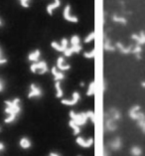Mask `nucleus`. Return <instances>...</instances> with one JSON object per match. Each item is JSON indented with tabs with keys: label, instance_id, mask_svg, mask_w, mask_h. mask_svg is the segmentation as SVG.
I'll list each match as a JSON object with an SVG mask.
<instances>
[{
	"label": "nucleus",
	"instance_id": "1",
	"mask_svg": "<svg viewBox=\"0 0 145 156\" xmlns=\"http://www.w3.org/2000/svg\"><path fill=\"white\" fill-rule=\"evenodd\" d=\"M4 105H5L4 112L6 115L4 122L7 124H11L17 119V117L20 115V113H21V109H22L21 101H20V98H15L13 100L5 101Z\"/></svg>",
	"mask_w": 145,
	"mask_h": 156
},
{
	"label": "nucleus",
	"instance_id": "2",
	"mask_svg": "<svg viewBox=\"0 0 145 156\" xmlns=\"http://www.w3.org/2000/svg\"><path fill=\"white\" fill-rule=\"evenodd\" d=\"M69 116L70 119L75 121L76 123L80 126H83V125H86V123L89 120V116H87V113L86 112H76L75 110H70L69 112Z\"/></svg>",
	"mask_w": 145,
	"mask_h": 156
},
{
	"label": "nucleus",
	"instance_id": "3",
	"mask_svg": "<svg viewBox=\"0 0 145 156\" xmlns=\"http://www.w3.org/2000/svg\"><path fill=\"white\" fill-rule=\"evenodd\" d=\"M30 71L33 74H39V75H44L49 72V67L48 64L45 61H38L36 63H32L30 66Z\"/></svg>",
	"mask_w": 145,
	"mask_h": 156
},
{
	"label": "nucleus",
	"instance_id": "4",
	"mask_svg": "<svg viewBox=\"0 0 145 156\" xmlns=\"http://www.w3.org/2000/svg\"><path fill=\"white\" fill-rule=\"evenodd\" d=\"M128 116L130 117L131 119L136 120V121H140V120L145 119V113L141 112V108L138 105H134L129 108Z\"/></svg>",
	"mask_w": 145,
	"mask_h": 156
},
{
	"label": "nucleus",
	"instance_id": "5",
	"mask_svg": "<svg viewBox=\"0 0 145 156\" xmlns=\"http://www.w3.org/2000/svg\"><path fill=\"white\" fill-rule=\"evenodd\" d=\"M27 97L30 100H33V98H40L43 97V90H42V87L40 86H38L36 83H33L29 86Z\"/></svg>",
	"mask_w": 145,
	"mask_h": 156
},
{
	"label": "nucleus",
	"instance_id": "6",
	"mask_svg": "<svg viewBox=\"0 0 145 156\" xmlns=\"http://www.w3.org/2000/svg\"><path fill=\"white\" fill-rule=\"evenodd\" d=\"M51 47L57 52L64 53L67 50V48L69 47V40L67 38H62V39H61V42L53 41V42H51Z\"/></svg>",
	"mask_w": 145,
	"mask_h": 156
},
{
	"label": "nucleus",
	"instance_id": "7",
	"mask_svg": "<svg viewBox=\"0 0 145 156\" xmlns=\"http://www.w3.org/2000/svg\"><path fill=\"white\" fill-rule=\"evenodd\" d=\"M63 17L65 20L70 22V23H75V24L79 23V18L76 16V15L72 14V12H71V5L70 4H67L65 6L64 11H63Z\"/></svg>",
	"mask_w": 145,
	"mask_h": 156
},
{
	"label": "nucleus",
	"instance_id": "8",
	"mask_svg": "<svg viewBox=\"0 0 145 156\" xmlns=\"http://www.w3.org/2000/svg\"><path fill=\"white\" fill-rule=\"evenodd\" d=\"M82 100L81 94L77 90H75L74 93L72 94V98H66V100H62L61 102L64 105H68V106H74L76 105H78V102Z\"/></svg>",
	"mask_w": 145,
	"mask_h": 156
},
{
	"label": "nucleus",
	"instance_id": "9",
	"mask_svg": "<svg viewBox=\"0 0 145 156\" xmlns=\"http://www.w3.org/2000/svg\"><path fill=\"white\" fill-rule=\"evenodd\" d=\"M104 128L106 131L108 132H114L117 129V124L116 121L110 119L109 116L104 115Z\"/></svg>",
	"mask_w": 145,
	"mask_h": 156
},
{
	"label": "nucleus",
	"instance_id": "10",
	"mask_svg": "<svg viewBox=\"0 0 145 156\" xmlns=\"http://www.w3.org/2000/svg\"><path fill=\"white\" fill-rule=\"evenodd\" d=\"M76 143L83 148H90L94 145V138L90 137V138L86 139V138H83V136H78V137L76 138Z\"/></svg>",
	"mask_w": 145,
	"mask_h": 156
},
{
	"label": "nucleus",
	"instance_id": "11",
	"mask_svg": "<svg viewBox=\"0 0 145 156\" xmlns=\"http://www.w3.org/2000/svg\"><path fill=\"white\" fill-rule=\"evenodd\" d=\"M108 148L113 151H119L122 148V140L119 136H116L108 142Z\"/></svg>",
	"mask_w": 145,
	"mask_h": 156
},
{
	"label": "nucleus",
	"instance_id": "12",
	"mask_svg": "<svg viewBox=\"0 0 145 156\" xmlns=\"http://www.w3.org/2000/svg\"><path fill=\"white\" fill-rule=\"evenodd\" d=\"M114 46H115V49H117V50L119 51L122 55L131 54L132 48H133V45H128V46H125V45H123L121 42H116Z\"/></svg>",
	"mask_w": 145,
	"mask_h": 156
},
{
	"label": "nucleus",
	"instance_id": "13",
	"mask_svg": "<svg viewBox=\"0 0 145 156\" xmlns=\"http://www.w3.org/2000/svg\"><path fill=\"white\" fill-rule=\"evenodd\" d=\"M56 67H57V69L60 70L61 72H67L71 69V66L66 62V60H65V58L62 56L57 59Z\"/></svg>",
	"mask_w": 145,
	"mask_h": 156
},
{
	"label": "nucleus",
	"instance_id": "14",
	"mask_svg": "<svg viewBox=\"0 0 145 156\" xmlns=\"http://www.w3.org/2000/svg\"><path fill=\"white\" fill-rule=\"evenodd\" d=\"M82 50H83L82 44L76 45V46L71 45V47H68L67 50L64 52V55H65V57H71L72 54H79V53H81Z\"/></svg>",
	"mask_w": 145,
	"mask_h": 156
},
{
	"label": "nucleus",
	"instance_id": "15",
	"mask_svg": "<svg viewBox=\"0 0 145 156\" xmlns=\"http://www.w3.org/2000/svg\"><path fill=\"white\" fill-rule=\"evenodd\" d=\"M105 115H108V116H109L110 119H112L113 120H115L116 122H117V121H119L120 119H121V113H120V112L117 108H110L108 110V112H105Z\"/></svg>",
	"mask_w": 145,
	"mask_h": 156
},
{
	"label": "nucleus",
	"instance_id": "16",
	"mask_svg": "<svg viewBox=\"0 0 145 156\" xmlns=\"http://www.w3.org/2000/svg\"><path fill=\"white\" fill-rule=\"evenodd\" d=\"M131 39L135 42V44L137 45H145V31H140L139 34H132L131 35Z\"/></svg>",
	"mask_w": 145,
	"mask_h": 156
},
{
	"label": "nucleus",
	"instance_id": "17",
	"mask_svg": "<svg viewBox=\"0 0 145 156\" xmlns=\"http://www.w3.org/2000/svg\"><path fill=\"white\" fill-rule=\"evenodd\" d=\"M51 73L53 75V78H54V81L55 82H62L63 80L65 79V74H64V72H61L60 70L57 69V67H52V69H51Z\"/></svg>",
	"mask_w": 145,
	"mask_h": 156
},
{
	"label": "nucleus",
	"instance_id": "18",
	"mask_svg": "<svg viewBox=\"0 0 145 156\" xmlns=\"http://www.w3.org/2000/svg\"><path fill=\"white\" fill-rule=\"evenodd\" d=\"M40 58H41V51L39 49H35L31 53H29L28 55V61L31 63L38 62V61H40Z\"/></svg>",
	"mask_w": 145,
	"mask_h": 156
},
{
	"label": "nucleus",
	"instance_id": "19",
	"mask_svg": "<svg viewBox=\"0 0 145 156\" xmlns=\"http://www.w3.org/2000/svg\"><path fill=\"white\" fill-rule=\"evenodd\" d=\"M60 6H61V0H54L53 3H50V4L47 6V8H46L47 13L52 16L53 13L55 12V10L58 9Z\"/></svg>",
	"mask_w": 145,
	"mask_h": 156
},
{
	"label": "nucleus",
	"instance_id": "20",
	"mask_svg": "<svg viewBox=\"0 0 145 156\" xmlns=\"http://www.w3.org/2000/svg\"><path fill=\"white\" fill-rule=\"evenodd\" d=\"M111 20L116 24H120V25H127V19L121 16V15H118V14H113L111 16Z\"/></svg>",
	"mask_w": 145,
	"mask_h": 156
},
{
	"label": "nucleus",
	"instance_id": "21",
	"mask_svg": "<svg viewBox=\"0 0 145 156\" xmlns=\"http://www.w3.org/2000/svg\"><path fill=\"white\" fill-rule=\"evenodd\" d=\"M68 124H69V126H70V128L72 129V134H74V135L77 136V135L80 134V133H81V126L78 125L77 123L75 122V121H72V119H70V120H69Z\"/></svg>",
	"mask_w": 145,
	"mask_h": 156
},
{
	"label": "nucleus",
	"instance_id": "22",
	"mask_svg": "<svg viewBox=\"0 0 145 156\" xmlns=\"http://www.w3.org/2000/svg\"><path fill=\"white\" fill-rule=\"evenodd\" d=\"M19 145L22 148V149H29L32 146V142L28 137H22L20 140H19Z\"/></svg>",
	"mask_w": 145,
	"mask_h": 156
},
{
	"label": "nucleus",
	"instance_id": "23",
	"mask_svg": "<svg viewBox=\"0 0 145 156\" xmlns=\"http://www.w3.org/2000/svg\"><path fill=\"white\" fill-rule=\"evenodd\" d=\"M131 54L135 57L137 60H141V54H142V47L140 45H133V48H132V52Z\"/></svg>",
	"mask_w": 145,
	"mask_h": 156
},
{
	"label": "nucleus",
	"instance_id": "24",
	"mask_svg": "<svg viewBox=\"0 0 145 156\" xmlns=\"http://www.w3.org/2000/svg\"><path fill=\"white\" fill-rule=\"evenodd\" d=\"M104 50L108 51V52H114L116 50L115 46L111 43V41L108 37H105L104 38Z\"/></svg>",
	"mask_w": 145,
	"mask_h": 156
},
{
	"label": "nucleus",
	"instance_id": "25",
	"mask_svg": "<svg viewBox=\"0 0 145 156\" xmlns=\"http://www.w3.org/2000/svg\"><path fill=\"white\" fill-rule=\"evenodd\" d=\"M55 90H56V98H61L64 96V90L62 89L61 82H55Z\"/></svg>",
	"mask_w": 145,
	"mask_h": 156
},
{
	"label": "nucleus",
	"instance_id": "26",
	"mask_svg": "<svg viewBox=\"0 0 145 156\" xmlns=\"http://www.w3.org/2000/svg\"><path fill=\"white\" fill-rule=\"evenodd\" d=\"M94 94H95V83L93 81L89 83V87H87V96L94 97Z\"/></svg>",
	"mask_w": 145,
	"mask_h": 156
},
{
	"label": "nucleus",
	"instance_id": "27",
	"mask_svg": "<svg viewBox=\"0 0 145 156\" xmlns=\"http://www.w3.org/2000/svg\"><path fill=\"white\" fill-rule=\"evenodd\" d=\"M130 154L131 156H141L142 155V149L139 146L134 145L130 148Z\"/></svg>",
	"mask_w": 145,
	"mask_h": 156
},
{
	"label": "nucleus",
	"instance_id": "28",
	"mask_svg": "<svg viewBox=\"0 0 145 156\" xmlns=\"http://www.w3.org/2000/svg\"><path fill=\"white\" fill-rule=\"evenodd\" d=\"M82 40H81V37L79 35H72L70 39V43L72 46H76V45H81L82 43Z\"/></svg>",
	"mask_w": 145,
	"mask_h": 156
},
{
	"label": "nucleus",
	"instance_id": "29",
	"mask_svg": "<svg viewBox=\"0 0 145 156\" xmlns=\"http://www.w3.org/2000/svg\"><path fill=\"white\" fill-rule=\"evenodd\" d=\"M83 57H85V58H87V59H94V57H95V49L93 48L90 51L85 52V53H83Z\"/></svg>",
	"mask_w": 145,
	"mask_h": 156
},
{
	"label": "nucleus",
	"instance_id": "30",
	"mask_svg": "<svg viewBox=\"0 0 145 156\" xmlns=\"http://www.w3.org/2000/svg\"><path fill=\"white\" fill-rule=\"evenodd\" d=\"M94 38H95V33L94 32V31H91L89 35H87L86 38H85V40H83V42L85 43H87V44H89V43H90V42H93L94 40Z\"/></svg>",
	"mask_w": 145,
	"mask_h": 156
},
{
	"label": "nucleus",
	"instance_id": "31",
	"mask_svg": "<svg viewBox=\"0 0 145 156\" xmlns=\"http://www.w3.org/2000/svg\"><path fill=\"white\" fill-rule=\"evenodd\" d=\"M87 116H89V120H90L91 122L94 123V122H95V115H94V112H93V110H87Z\"/></svg>",
	"mask_w": 145,
	"mask_h": 156
},
{
	"label": "nucleus",
	"instance_id": "32",
	"mask_svg": "<svg viewBox=\"0 0 145 156\" xmlns=\"http://www.w3.org/2000/svg\"><path fill=\"white\" fill-rule=\"evenodd\" d=\"M7 63V58L3 54V51L0 48V65H5Z\"/></svg>",
	"mask_w": 145,
	"mask_h": 156
},
{
	"label": "nucleus",
	"instance_id": "33",
	"mask_svg": "<svg viewBox=\"0 0 145 156\" xmlns=\"http://www.w3.org/2000/svg\"><path fill=\"white\" fill-rule=\"evenodd\" d=\"M19 2H20V5L22 7H24V8H29L31 0H19Z\"/></svg>",
	"mask_w": 145,
	"mask_h": 156
},
{
	"label": "nucleus",
	"instance_id": "34",
	"mask_svg": "<svg viewBox=\"0 0 145 156\" xmlns=\"http://www.w3.org/2000/svg\"><path fill=\"white\" fill-rule=\"evenodd\" d=\"M4 90H5V83L1 78H0V93H2Z\"/></svg>",
	"mask_w": 145,
	"mask_h": 156
},
{
	"label": "nucleus",
	"instance_id": "35",
	"mask_svg": "<svg viewBox=\"0 0 145 156\" xmlns=\"http://www.w3.org/2000/svg\"><path fill=\"white\" fill-rule=\"evenodd\" d=\"M5 150V144L3 142H0V153Z\"/></svg>",
	"mask_w": 145,
	"mask_h": 156
},
{
	"label": "nucleus",
	"instance_id": "36",
	"mask_svg": "<svg viewBox=\"0 0 145 156\" xmlns=\"http://www.w3.org/2000/svg\"><path fill=\"white\" fill-rule=\"evenodd\" d=\"M104 156H109V150L106 149V148H104Z\"/></svg>",
	"mask_w": 145,
	"mask_h": 156
},
{
	"label": "nucleus",
	"instance_id": "37",
	"mask_svg": "<svg viewBox=\"0 0 145 156\" xmlns=\"http://www.w3.org/2000/svg\"><path fill=\"white\" fill-rule=\"evenodd\" d=\"M49 156H61L59 153H57V152H51L50 154H49Z\"/></svg>",
	"mask_w": 145,
	"mask_h": 156
},
{
	"label": "nucleus",
	"instance_id": "38",
	"mask_svg": "<svg viewBox=\"0 0 145 156\" xmlns=\"http://www.w3.org/2000/svg\"><path fill=\"white\" fill-rule=\"evenodd\" d=\"M140 86L143 87V89H145V81H142L140 83Z\"/></svg>",
	"mask_w": 145,
	"mask_h": 156
},
{
	"label": "nucleus",
	"instance_id": "39",
	"mask_svg": "<svg viewBox=\"0 0 145 156\" xmlns=\"http://www.w3.org/2000/svg\"><path fill=\"white\" fill-rule=\"evenodd\" d=\"M1 26H3V21H2V19L0 18V27H1Z\"/></svg>",
	"mask_w": 145,
	"mask_h": 156
},
{
	"label": "nucleus",
	"instance_id": "40",
	"mask_svg": "<svg viewBox=\"0 0 145 156\" xmlns=\"http://www.w3.org/2000/svg\"><path fill=\"white\" fill-rule=\"evenodd\" d=\"M81 87H85V83H81Z\"/></svg>",
	"mask_w": 145,
	"mask_h": 156
},
{
	"label": "nucleus",
	"instance_id": "41",
	"mask_svg": "<svg viewBox=\"0 0 145 156\" xmlns=\"http://www.w3.org/2000/svg\"><path fill=\"white\" fill-rule=\"evenodd\" d=\"M0 130H1V128H0Z\"/></svg>",
	"mask_w": 145,
	"mask_h": 156
},
{
	"label": "nucleus",
	"instance_id": "42",
	"mask_svg": "<svg viewBox=\"0 0 145 156\" xmlns=\"http://www.w3.org/2000/svg\"><path fill=\"white\" fill-rule=\"evenodd\" d=\"M79 156H81V155H79Z\"/></svg>",
	"mask_w": 145,
	"mask_h": 156
}]
</instances>
